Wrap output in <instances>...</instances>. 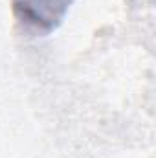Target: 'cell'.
<instances>
[{
  "label": "cell",
  "mask_w": 156,
  "mask_h": 158,
  "mask_svg": "<svg viewBox=\"0 0 156 158\" xmlns=\"http://www.w3.org/2000/svg\"><path fill=\"white\" fill-rule=\"evenodd\" d=\"M74 0H11L15 17L42 33L55 30Z\"/></svg>",
  "instance_id": "cell-1"
}]
</instances>
